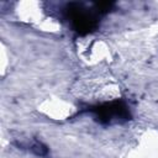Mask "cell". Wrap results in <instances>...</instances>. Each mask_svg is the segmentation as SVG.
<instances>
[{"label":"cell","mask_w":158,"mask_h":158,"mask_svg":"<svg viewBox=\"0 0 158 158\" xmlns=\"http://www.w3.org/2000/svg\"><path fill=\"white\" fill-rule=\"evenodd\" d=\"M30 149L37 154V156H46L48 153V148L42 143V142H38V141H35L31 146H30Z\"/></svg>","instance_id":"3957f363"},{"label":"cell","mask_w":158,"mask_h":158,"mask_svg":"<svg viewBox=\"0 0 158 158\" xmlns=\"http://www.w3.org/2000/svg\"><path fill=\"white\" fill-rule=\"evenodd\" d=\"M90 112L95 115V117L100 122H111V121H125L130 118V112L127 106L122 101H112L102 105H98L89 109Z\"/></svg>","instance_id":"6da1fadb"},{"label":"cell","mask_w":158,"mask_h":158,"mask_svg":"<svg viewBox=\"0 0 158 158\" xmlns=\"http://www.w3.org/2000/svg\"><path fill=\"white\" fill-rule=\"evenodd\" d=\"M84 10L85 9H83L80 4H70L67 7V12L74 30L80 33H88L96 26V19Z\"/></svg>","instance_id":"7a4b0ae2"}]
</instances>
